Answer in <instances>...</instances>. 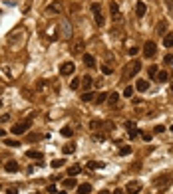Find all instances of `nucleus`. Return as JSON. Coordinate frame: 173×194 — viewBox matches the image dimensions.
Returning a JSON list of instances; mask_svg holds the SVG:
<instances>
[{
	"mask_svg": "<svg viewBox=\"0 0 173 194\" xmlns=\"http://www.w3.org/2000/svg\"><path fill=\"white\" fill-rule=\"evenodd\" d=\"M139 69H141V63H139L137 60H131L126 67H123V79H126V81L127 79H133L139 73Z\"/></svg>",
	"mask_w": 173,
	"mask_h": 194,
	"instance_id": "1",
	"label": "nucleus"
},
{
	"mask_svg": "<svg viewBox=\"0 0 173 194\" xmlns=\"http://www.w3.org/2000/svg\"><path fill=\"white\" fill-rule=\"evenodd\" d=\"M74 34V30H72V24H70V20L68 18H62L60 20V36H62V40H70Z\"/></svg>",
	"mask_w": 173,
	"mask_h": 194,
	"instance_id": "2",
	"label": "nucleus"
},
{
	"mask_svg": "<svg viewBox=\"0 0 173 194\" xmlns=\"http://www.w3.org/2000/svg\"><path fill=\"white\" fill-rule=\"evenodd\" d=\"M91 12H94V18H96V24H98V26H104V24H106L104 14H101V6H100L98 2L91 4Z\"/></svg>",
	"mask_w": 173,
	"mask_h": 194,
	"instance_id": "3",
	"label": "nucleus"
},
{
	"mask_svg": "<svg viewBox=\"0 0 173 194\" xmlns=\"http://www.w3.org/2000/svg\"><path fill=\"white\" fill-rule=\"evenodd\" d=\"M155 52H157V46H155V42L147 40V42H145V46H143V56H145V58H153Z\"/></svg>",
	"mask_w": 173,
	"mask_h": 194,
	"instance_id": "4",
	"label": "nucleus"
},
{
	"mask_svg": "<svg viewBox=\"0 0 173 194\" xmlns=\"http://www.w3.org/2000/svg\"><path fill=\"white\" fill-rule=\"evenodd\" d=\"M26 129H30V119H26V121H22V123H16V125L12 127V133H14V135H24Z\"/></svg>",
	"mask_w": 173,
	"mask_h": 194,
	"instance_id": "5",
	"label": "nucleus"
},
{
	"mask_svg": "<svg viewBox=\"0 0 173 194\" xmlns=\"http://www.w3.org/2000/svg\"><path fill=\"white\" fill-rule=\"evenodd\" d=\"M126 192H129V194H139V192H141V182H137V180L127 182V184H126Z\"/></svg>",
	"mask_w": 173,
	"mask_h": 194,
	"instance_id": "6",
	"label": "nucleus"
},
{
	"mask_svg": "<svg viewBox=\"0 0 173 194\" xmlns=\"http://www.w3.org/2000/svg\"><path fill=\"white\" fill-rule=\"evenodd\" d=\"M74 69H76V67H74L72 62H64L62 66H60V73H62V75H72Z\"/></svg>",
	"mask_w": 173,
	"mask_h": 194,
	"instance_id": "7",
	"label": "nucleus"
},
{
	"mask_svg": "<svg viewBox=\"0 0 173 194\" xmlns=\"http://www.w3.org/2000/svg\"><path fill=\"white\" fill-rule=\"evenodd\" d=\"M153 184L157 186V188H167V186L171 184V176H161V178H155Z\"/></svg>",
	"mask_w": 173,
	"mask_h": 194,
	"instance_id": "8",
	"label": "nucleus"
},
{
	"mask_svg": "<svg viewBox=\"0 0 173 194\" xmlns=\"http://www.w3.org/2000/svg\"><path fill=\"white\" fill-rule=\"evenodd\" d=\"M62 12V2H52L46 8V14H60Z\"/></svg>",
	"mask_w": 173,
	"mask_h": 194,
	"instance_id": "9",
	"label": "nucleus"
},
{
	"mask_svg": "<svg viewBox=\"0 0 173 194\" xmlns=\"http://www.w3.org/2000/svg\"><path fill=\"white\" fill-rule=\"evenodd\" d=\"M126 129H127V131H129V137H137V131H136V123H133V121H126Z\"/></svg>",
	"mask_w": 173,
	"mask_h": 194,
	"instance_id": "10",
	"label": "nucleus"
},
{
	"mask_svg": "<svg viewBox=\"0 0 173 194\" xmlns=\"http://www.w3.org/2000/svg\"><path fill=\"white\" fill-rule=\"evenodd\" d=\"M145 12H147V6H145L143 2H137V6H136V14L139 16V18H143Z\"/></svg>",
	"mask_w": 173,
	"mask_h": 194,
	"instance_id": "11",
	"label": "nucleus"
},
{
	"mask_svg": "<svg viewBox=\"0 0 173 194\" xmlns=\"http://www.w3.org/2000/svg\"><path fill=\"white\" fill-rule=\"evenodd\" d=\"M136 89L141 91V93H143V91H147V89H149V81H145V79H139V81L136 83Z\"/></svg>",
	"mask_w": 173,
	"mask_h": 194,
	"instance_id": "12",
	"label": "nucleus"
},
{
	"mask_svg": "<svg viewBox=\"0 0 173 194\" xmlns=\"http://www.w3.org/2000/svg\"><path fill=\"white\" fill-rule=\"evenodd\" d=\"M84 63H86L88 67H94V66H96V58L91 56V53H84Z\"/></svg>",
	"mask_w": 173,
	"mask_h": 194,
	"instance_id": "13",
	"label": "nucleus"
},
{
	"mask_svg": "<svg viewBox=\"0 0 173 194\" xmlns=\"http://www.w3.org/2000/svg\"><path fill=\"white\" fill-rule=\"evenodd\" d=\"M26 157H28V159H36V160H42V159H44V155H42L40 150H28V153H26Z\"/></svg>",
	"mask_w": 173,
	"mask_h": 194,
	"instance_id": "14",
	"label": "nucleus"
},
{
	"mask_svg": "<svg viewBox=\"0 0 173 194\" xmlns=\"http://www.w3.org/2000/svg\"><path fill=\"white\" fill-rule=\"evenodd\" d=\"M110 10H111V16H113L116 20H120V18H121V16H120V8H117V4H116V2H110Z\"/></svg>",
	"mask_w": 173,
	"mask_h": 194,
	"instance_id": "15",
	"label": "nucleus"
},
{
	"mask_svg": "<svg viewBox=\"0 0 173 194\" xmlns=\"http://www.w3.org/2000/svg\"><path fill=\"white\" fill-rule=\"evenodd\" d=\"M4 169H6V172H16L18 170V163H16V160H8Z\"/></svg>",
	"mask_w": 173,
	"mask_h": 194,
	"instance_id": "16",
	"label": "nucleus"
},
{
	"mask_svg": "<svg viewBox=\"0 0 173 194\" xmlns=\"http://www.w3.org/2000/svg\"><path fill=\"white\" fill-rule=\"evenodd\" d=\"M91 192V186L88 184V182H84V184L78 186V194H90Z\"/></svg>",
	"mask_w": 173,
	"mask_h": 194,
	"instance_id": "17",
	"label": "nucleus"
},
{
	"mask_svg": "<svg viewBox=\"0 0 173 194\" xmlns=\"http://www.w3.org/2000/svg\"><path fill=\"white\" fill-rule=\"evenodd\" d=\"M80 172H82V166H80V164H74V166H70V169H68V174L70 176H76V174H80Z\"/></svg>",
	"mask_w": 173,
	"mask_h": 194,
	"instance_id": "18",
	"label": "nucleus"
},
{
	"mask_svg": "<svg viewBox=\"0 0 173 194\" xmlns=\"http://www.w3.org/2000/svg\"><path fill=\"white\" fill-rule=\"evenodd\" d=\"M165 30H167V20H161L157 24V28H155V32H157V34H165Z\"/></svg>",
	"mask_w": 173,
	"mask_h": 194,
	"instance_id": "19",
	"label": "nucleus"
},
{
	"mask_svg": "<svg viewBox=\"0 0 173 194\" xmlns=\"http://www.w3.org/2000/svg\"><path fill=\"white\" fill-rule=\"evenodd\" d=\"M62 186L64 188H74L76 186V178H74V176H70V178H66V180L62 182Z\"/></svg>",
	"mask_w": 173,
	"mask_h": 194,
	"instance_id": "20",
	"label": "nucleus"
},
{
	"mask_svg": "<svg viewBox=\"0 0 173 194\" xmlns=\"http://www.w3.org/2000/svg\"><path fill=\"white\" fill-rule=\"evenodd\" d=\"M117 101H120V95L117 93H110L107 95V103L110 105H117Z\"/></svg>",
	"mask_w": 173,
	"mask_h": 194,
	"instance_id": "21",
	"label": "nucleus"
},
{
	"mask_svg": "<svg viewBox=\"0 0 173 194\" xmlns=\"http://www.w3.org/2000/svg\"><path fill=\"white\" fill-rule=\"evenodd\" d=\"M163 46H165V48H173V34H165V38H163Z\"/></svg>",
	"mask_w": 173,
	"mask_h": 194,
	"instance_id": "22",
	"label": "nucleus"
},
{
	"mask_svg": "<svg viewBox=\"0 0 173 194\" xmlns=\"http://www.w3.org/2000/svg\"><path fill=\"white\" fill-rule=\"evenodd\" d=\"M72 52H74V53H80V52H84V42H82V40H80V42H78V44H74V48H72Z\"/></svg>",
	"mask_w": 173,
	"mask_h": 194,
	"instance_id": "23",
	"label": "nucleus"
},
{
	"mask_svg": "<svg viewBox=\"0 0 173 194\" xmlns=\"http://www.w3.org/2000/svg\"><path fill=\"white\" fill-rule=\"evenodd\" d=\"M4 145H8V147H20V143L16 141V139H4Z\"/></svg>",
	"mask_w": 173,
	"mask_h": 194,
	"instance_id": "24",
	"label": "nucleus"
},
{
	"mask_svg": "<svg viewBox=\"0 0 173 194\" xmlns=\"http://www.w3.org/2000/svg\"><path fill=\"white\" fill-rule=\"evenodd\" d=\"M82 85H84V87H86V89H90V87H91V85H94V79H91V77H90V75H86V77H84V83H82Z\"/></svg>",
	"mask_w": 173,
	"mask_h": 194,
	"instance_id": "25",
	"label": "nucleus"
},
{
	"mask_svg": "<svg viewBox=\"0 0 173 194\" xmlns=\"http://www.w3.org/2000/svg\"><path fill=\"white\" fill-rule=\"evenodd\" d=\"M74 135V131H72V127H64L62 129V137H66V139H70Z\"/></svg>",
	"mask_w": 173,
	"mask_h": 194,
	"instance_id": "26",
	"label": "nucleus"
},
{
	"mask_svg": "<svg viewBox=\"0 0 173 194\" xmlns=\"http://www.w3.org/2000/svg\"><path fill=\"white\" fill-rule=\"evenodd\" d=\"M40 139H42V135H36V133L28 135V143H36V141H40Z\"/></svg>",
	"mask_w": 173,
	"mask_h": 194,
	"instance_id": "27",
	"label": "nucleus"
},
{
	"mask_svg": "<svg viewBox=\"0 0 173 194\" xmlns=\"http://www.w3.org/2000/svg\"><path fill=\"white\" fill-rule=\"evenodd\" d=\"M76 150V145H66V147H64V155H72Z\"/></svg>",
	"mask_w": 173,
	"mask_h": 194,
	"instance_id": "28",
	"label": "nucleus"
},
{
	"mask_svg": "<svg viewBox=\"0 0 173 194\" xmlns=\"http://www.w3.org/2000/svg\"><path fill=\"white\" fill-rule=\"evenodd\" d=\"M94 97H96V93H90V91H88V93H84V95H82V101H86V103H88V101H91Z\"/></svg>",
	"mask_w": 173,
	"mask_h": 194,
	"instance_id": "29",
	"label": "nucleus"
},
{
	"mask_svg": "<svg viewBox=\"0 0 173 194\" xmlns=\"http://www.w3.org/2000/svg\"><path fill=\"white\" fill-rule=\"evenodd\" d=\"M96 103H104V101H107V95L106 93H101V95H96Z\"/></svg>",
	"mask_w": 173,
	"mask_h": 194,
	"instance_id": "30",
	"label": "nucleus"
},
{
	"mask_svg": "<svg viewBox=\"0 0 173 194\" xmlns=\"http://www.w3.org/2000/svg\"><path fill=\"white\" fill-rule=\"evenodd\" d=\"M147 73H149V77H155V75L159 73V72H157V66H151V67L147 69Z\"/></svg>",
	"mask_w": 173,
	"mask_h": 194,
	"instance_id": "31",
	"label": "nucleus"
},
{
	"mask_svg": "<svg viewBox=\"0 0 173 194\" xmlns=\"http://www.w3.org/2000/svg\"><path fill=\"white\" fill-rule=\"evenodd\" d=\"M88 166H90L91 170H94V169H101V166H104V163H94V160H90Z\"/></svg>",
	"mask_w": 173,
	"mask_h": 194,
	"instance_id": "32",
	"label": "nucleus"
},
{
	"mask_svg": "<svg viewBox=\"0 0 173 194\" xmlns=\"http://www.w3.org/2000/svg\"><path fill=\"white\" fill-rule=\"evenodd\" d=\"M167 77H169V73H167V72H159L157 73V79H159V81H167Z\"/></svg>",
	"mask_w": 173,
	"mask_h": 194,
	"instance_id": "33",
	"label": "nucleus"
},
{
	"mask_svg": "<svg viewBox=\"0 0 173 194\" xmlns=\"http://www.w3.org/2000/svg\"><path fill=\"white\" fill-rule=\"evenodd\" d=\"M131 95H133V87H131V85H127V87L123 89V97H131Z\"/></svg>",
	"mask_w": 173,
	"mask_h": 194,
	"instance_id": "34",
	"label": "nucleus"
},
{
	"mask_svg": "<svg viewBox=\"0 0 173 194\" xmlns=\"http://www.w3.org/2000/svg\"><path fill=\"white\" fill-rule=\"evenodd\" d=\"M60 166H64V160H60V159L52 160V169H60Z\"/></svg>",
	"mask_w": 173,
	"mask_h": 194,
	"instance_id": "35",
	"label": "nucleus"
},
{
	"mask_svg": "<svg viewBox=\"0 0 173 194\" xmlns=\"http://www.w3.org/2000/svg\"><path fill=\"white\" fill-rule=\"evenodd\" d=\"M90 127L96 131V129H100V127H101V121H91V123H90Z\"/></svg>",
	"mask_w": 173,
	"mask_h": 194,
	"instance_id": "36",
	"label": "nucleus"
},
{
	"mask_svg": "<svg viewBox=\"0 0 173 194\" xmlns=\"http://www.w3.org/2000/svg\"><path fill=\"white\" fill-rule=\"evenodd\" d=\"M101 73H104V75H110L111 73V67L110 66H101Z\"/></svg>",
	"mask_w": 173,
	"mask_h": 194,
	"instance_id": "37",
	"label": "nucleus"
},
{
	"mask_svg": "<svg viewBox=\"0 0 173 194\" xmlns=\"http://www.w3.org/2000/svg\"><path fill=\"white\" fill-rule=\"evenodd\" d=\"M91 139H94L96 143H101V141H106V137H104V135H94Z\"/></svg>",
	"mask_w": 173,
	"mask_h": 194,
	"instance_id": "38",
	"label": "nucleus"
},
{
	"mask_svg": "<svg viewBox=\"0 0 173 194\" xmlns=\"http://www.w3.org/2000/svg\"><path fill=\"white\" fill-rule=\"evenodd\" d=\"M131 153V147H121L120 149V155H129Z\"/></svg>",
	"mask_w": 173,
	"mask_h": 194,
	"instance_id": "39",
	"label": "nucleus"
},
{
	"mask_svg": "<svg viewBox=\"0 0 173 194\" xmlns=\"http://www.w3.org/2000/svg\"><path fill=\"white\" fill-rule=\"evenodd\" d=\"M70 87H72V89H78L80 87V81H78V79H74V81L70 83Z\"/></svg>",
	"mask_w": 173,
	"mask_h": 194,
	"instance_id": "40",
	"label": "nucleus"
},
{
	"mask_svg": "<svg viewBox=\"0 0 173 194\" xmlns=\"http://www.w3.org/2000/svg\"><path fill=\"white\" fill-rule=\"evenodd\" d=\"M153 131H155V133H163V131H165V127H163V125H157V127L153 129Z\"/></svg>",
	"mask_w": 173,
	"mask_h": 194,
	"instance_id": "41",
	"label": "nucleus"
},
{
	"mask_svg": "<svg viewBox=\"0 0 173 194\" xmlns=\"http://www.w3.org/2000/svg\"><path fill=\"white\" fill-rule=\"evenodd\" d=\"M127 53H129V56H136V53H137V48H129Z\"/></svg>",
	"mask_w": 173,
	"mask_h": 194,
	"instance_id": "42",
	"label": "nucleus"
},
{
	"mask_svg": "<svg viewBox=\"0 0 173 194\" xmlns=\"http://www.w3.org/2000/svg\"><path fill=\"white\" fill-rule=\"evenodd\" d=\"M48 192H56V194H58V190H56V184H50V186H48Z\"/></svg>",
	"mask_w": 173,
	"mask_h": 194,
	"instance_id": "43",
	"label": "nucleus"
},
{
	"mask_svg": "<svg viewBox=\"0 0 173 194\" xmlns=\"http://www.w3.org/2000/svg\"><path fill=\"white\" fill-rule=\"evenodd\" d=\"M141 137H143V141H151V135H149V133H143Z\"/></svg>",
	"mask_w": 173,
	"mask_h": 194,
	"instance_id": "44",
	"label": "nucleus"
},
{
	"mask_svg": "<svg viewBox=\"0 0 173 194\" xmlns=\"http://www.w3.org/2000/svg\"><path fill=\"white\" fill-rule=\"evenodd\" d=\"M0 121H2V123H6V121H10V115H2V117H0Z\"/></svg>",
	"mask_w": 173,
	"mask_h": 194,
	"instance_id": "45",
	"label": "nucleus"
},
{
	"mask_svg": "<svg viewBox=\"0 0 173 194\" xmlns=\"http://www.w3.org/2000/svg\"><path fill=\"white\" fill-rule=\"evenodd\" d=\"M6 194H18V188H8Z\"/></svg>",
	"mask_w": 173,
	"mask_h": 194,
	"instance_id": "46",
	"label": "nucleus"
},
{
	"mask_svg": "<svg viewBox=\"0 0 173 194\" xmlns=\"http://www.w3.org/2000/svg\"><path fill=\"white\" fill-rule=\"evenodd\" d=\"M165 63H173V56H165Z\"/></svg>",
	"mask_w": 173,
	"mask_h": 194,
	"instance_id": "47",
	"label": "nucleus"
},
{
	"mask_svg": "<svg viewBox=\"0 0 173 194\" xmlns=\"http://www.w3.org/2000/svg\"><path fill=\"white\" fill-rule=\"evenodd\" d=\"M113 194H126V190H121V188H117V190H113Z\"/></svg>",
	"mask_w": 173,
	"mask_h": 194,
	"instance_id": "48",
	"label": "nucleus"
},
{
	"mask_svg": "<svg viewBox=\"0 0 173 194\" xmlns=\"http://www.w3.org/2000/svg\"><path fill=\"white\" fill-rule=\"evenodd\" d=\"M0 137H4V129H0Z\"/></svg>",
	"mask_w": 173,
	"mask_h": 194,
	"instance_id": "49",
	"label": "nucleus"
},
{
	"mask_svg": "<svg viewBox=\"0 0 173 194\" xmlns=\"http://www.w3.org/2000/svg\"><path fill=\"white\" fill-rule=\"evenodd\" d=\"M58 194H66V192H62V190H60V192H58Z\"/></svg>",
	"mask_w": 173,
	"mask_h": 194,
	"instance_id": "50",
	"label": "nucleus"
},
{
	"mask_svg": "<svg viewBox=\"0 0 173 194\" xmlns=\"http://www.w3.org/2000/svg\"><path fill=\"white\" fill-rule=\"evenodd\" d=\"M171 93H173V83H171Z\"/></svg>",
	"mask_w": 173,
	"mask_h": 194,
	"instance_id": "51",
	"label": "nucleus"
},
{
	"mask_svg": "<svg viewBox=\"0 0 173 194\" xmlns=\"http://www.w3.org/2000/svg\"><path fill=\"white\" fill-rule=\"evenodd\" d=\"M169 131H173V125H171V129H169Z\"/></svg>",
	"mask_w": 173,
	"mask_h": 194,
	"instance_id": "52",
	"label": "nucleus"
},
{
	"mask_svg": "<svg viewBox=\"0 0 173 194\" xmlns=\"http://www.w3.org/2000/svg\"><path fill=\"white\" fill-rule=\"evenodd\" d=\"M0 105H2V103H0Z\"/></svg>",
	"mask_w": 173,
	"mask_h": 194,
	"instance_id": "53",
	"label": "nucleus"
}]
</instances>
